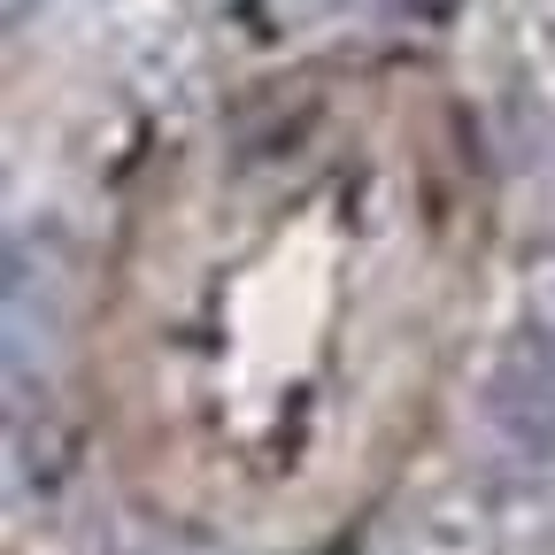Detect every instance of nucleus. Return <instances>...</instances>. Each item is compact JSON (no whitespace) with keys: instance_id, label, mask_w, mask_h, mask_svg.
<instances>
[]
</instances>
